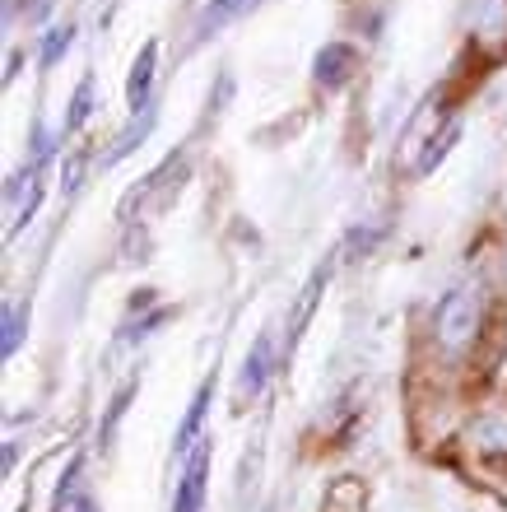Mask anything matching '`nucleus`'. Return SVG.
Returning a JSON list of instances; mask_svg holds the SVG:
<instances>
[{"label": "nucleus", "instance_id": "obj_1", "mask_svg": "<svg viewBox=\"0 0 507 512\" xmlns=\"http://www.w3.org/2000/svg\"><path fill=\"white\" fill-rule=\"evenodd\" d=\"M480 331V294L475 289H456L438 303V340L447 350H466Z\"/></svg>", "mask_w": 507, "mask_h": 512}, {"label": "nucleus", "instance_id": "obj_2", "mask_svg": "<svg viewBox=\"0 0 507 512\" xmlns=\"http://www.w3.org/2000/svg\"><path fill=\"white\" fill-rule=\"evenodd\" d=\"M331 261H321L312 275H307V284L298 289V303H294V312H289V350L298 345V336H303V326L312 322V312H317V303H321V289L331 284Z\"/></svg>", "mask_w": 507, "mask_h": 512}, {"label": "nucleus", "instance_id": "obj_3", "mask_svg": "<svg viewBox=\"0 0 507 512\" xmlns=\"http://www.w3.org/2000/svg\"><path fill=\"white\" fill-rule=\"evenodd\" d=\"M205 471H210V452L196 447L187 461V471H182V480H177L173 512H201L205 508Z\"/></svg>", "mask_w": 507, "mask_h": 512}, {"label": "nucleus", "instance_id": "obj_4", "mask_svg": "<svg viewBox=\"0 0 507 512\" xmlns=\"http://www.w3.org/2000/svg\"><path fill=\"white\" fill-rule=\"evenodd\" d=\"M354 75V47H345V42H326L317 52V61H312V80L321 84V89H340V84Z\"/></svg>", "mask_w": 507, "mask_h": 512}, {"label": "nucleus", "instance_id": "obj_5", "mask_svg": "<svg viewBox=\"0 0 507 512\" xmlns=\"http://www.w3.org/2000/svg\"><path fill=\"white\" fill-rule=\"evenodd\" d=\"M154 66H159V42H145V47H140V56H135V66H131V80H126V103H131L135 112L149 108V84H154Z\"/></svg>", "mask_w": 507, "mask_h": 512}, {"label": "nucleus", "instance_id": "obj_6", "mask_svg": "<svg viewBox=\"0 0 507 512\" xmlns=\"http://www.w3.org/2000/svg\"><path fill=\"white\" fill-rule=\"evenodd\" d=\"M210 401H214V378H205L201 387H196V396H191V405H187V419L177 424V452H187V447L196 443V433H201V424H205Z\"/></svg>", "mask_w": 507, "mask_h": 512}, {"label": "nucleus", "instance_id": "obj_7", "mask_svg": "<svg viewBox=\"0 0 507 512\" xmlns=\"http://www.w3.org/2000/svg\"><path fill=\"white\" fill-rule=\"evenodd\" d=\"M266 373H270V336H261L252 345V354H247V364H242L238 391H242V396H256V391L266 387Z\"/></svg>", "mask_w": 507, "mask_h": 512}, {"label": "nucleus", "instance_id": "obj_8", "mask_svg": "<svg viewBox=\"0 0 507 512\" xmlns=\"http://www.w3.org/2000/svg\"><path fill=\"white\" fill-rule=\"evenodd\" d=\"M149 131H154V108H145V117L135 112V122H131V126H126V131L117 135V145H112V154H107L103 163H107V168H112V163H121V159H126V154H131L135 145H140V140H145Z\"/></svg>", "mask_w": 507, "mask_h": 512}, {"label": "nucleus", "instance_id": "obj_9", "mask_svg": "<svg viewBox=\"0 0 507 512\" xmlns=\"http://www.w3.org/2000/svg\"><path fill=\"white\" fill-rule=\"evenodd\" d=\"M70 42H75V24H56V28H47L42 33V52H38V61H42V70H52L61 56L70 52Z\"/></svg>", "mask_w": 507, "mask_h": 512}, {"label": "nucleus", "instance_id": "obj_10", "mask_svg": "<svg viewBox=\"0 0 507 512\" xmlns=\"http://www.w3.org/2000/svg\"><path fill=\"white\" fill-rule=\"evenodd\" d=\"M475 28L484 38H503L507 33V0H475Z\"/></svg>", "mask_w": 507, "mask_h": 512}, {"label": "nucleus", "instance_id": "obj_11", "mask_svg": "<svg viewBox=\"0 0 507 512\" xmlns=\"http://www.w3.org/2000/svg\"><path fill=\"white\" fill-rule=\"evenodd\" d=\"M456 135H461V126H447V131H442V135H433V140H428V149H424V154H419V163H414V173H419V177H428V173H433V168H438V163L442 159H447V149H452L456 145Z\"/></svg>", "mask_w": 507, "mask_h": 512}, {"label": "nucleus", "instance_id": "obj_12", "mask_svg": "<svg viewBox=\"0 0 507 512\" xmlns=\"http://www.w3.org/2000/svg\"><path fill=\"white\" fill-rule=\"evenodd\" d=\"M247 5H252V0H210V5L201 10V38H210L214 28H224L228 19H233V14H242Z\"/></svg>", "mask_w": 507, "mask_h": 512}, {"label": "nucleus", "instance_id": "obj_13", "mask_svg": "<svg viewBox=\"0 0 507 512\" xmlns=\"http://www.w3.org/2000/svg\"><path fill=\"white\" fill-rule=\"evenodd\" d=\"M89 112H94V75H84L75 98H70V117H66V131H80L89 122Z\"/></svg>", "mask_w": 507, "mask_h": 512}, {"label": "nucleus", "instance_id": "obj_14", "mask_svg": "<svg viewBox=\"0 0 507 512\" xmlns=\"http://www.w3.org/2000/svg\"><path fill=\"white\" fill-rule=\"evenodd\" d=\"M24 326H28V308H10V312H5V359L19 350V340H24Z\"/></svg>", "mask_w": 507, "mask_h": 512}, {"label": "nucleus", "instance_id": "obj_15", "mask_svg": "<svg viewBox=\"0 0 507 512\" xmlns=\"http://www.w3.org/2000/svg\"><path fill=\"white\" fill-rule=\"evenodd\" d=\"M475 438H480L484 447H507V419H484V424H475Z\"/></svg>", "mask_w": 507, "mask_h": 512}, {"label": "nucleus", "instance_id": "obj_16", "mask_svg": "<svg viewBox=\"0 0 507 512\" xmlns=\"http://www.w3.org/2000/svg\"><path fill=\"white\" fill-rule=\"evenodd\" d=\"M131 391H135V387H121V396H117V401H112V410H107V424H103V429H98V438H103V443H107V438H112V429H117V419L126 415V401H131Z\"/></svg>", "mask_w": 507, "mask_h": 512}, {"label": "nucleus", "instance_id": "obj_17", "mask_svg": "<svg viewBox=\"0 0 507 512\" xmlns=\"http://www.w3.org/2000/svg\"><path fill=\"white\" fill-rule=\"evenodd\" d=\"M80 173H84V154H70V159H66V187L70 191L80 187Z\"/></svg>", "mask_w": 507, "mask_h": 512}]
</instances>
